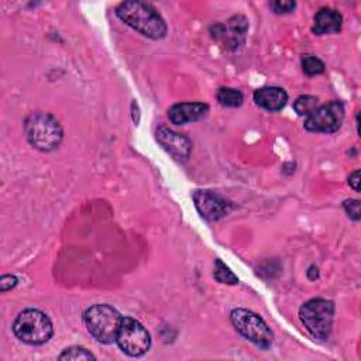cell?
Returning a JSON list of instances; mask_svg holds the SVG:
<instances>
[{
  "label": "cell",
  "mask_w": 361,
  "mask_h": 361,
  "mask_svg": "<svg viewBox=\"0 0 361 361\" xmlns=\"http://www.w3.org/2000/svg\"><path fill=\"white\" fill-rule=\"evenodd\" d=\"M116 16L140 34L151 39H161L166 35V24L161 14L148 3L130 0L116 7Z\"/></svg>",
  "instance_id": "obj_1"
},
{
  "label": "cell",
  "mask_w": 361,
  "mask_h": 361,
  "mask_svg": "<svg viewBox=\"0 0 361 361\" xmlns=\"http://www.w3.org/2000/svg\"><path fill=\"white\" fill-rule=\"evenodd\" d=\"M24 133L28 142L44 152L58 148L63 138L59 121L52 114L44 111H34L25 117Z\"/></svg>",
  "instance_id": "obj_2"
},
{
  "label": "cell",
  "mask_w": 361,
  "mask_h": 361,
  "mask_svg": "<svg viewBox=\"0 0 361 361\" xmlns=\"http://www.w3.org/2000/svg\"><path fill=\"white\" fill-rule=\"evenodd\" d=\"M121 319V314L106 303L93 305L83 312V323L87 333L103 344L116 341Z\"/></svg>",
  "instance_id": "obj_3"
},
{
  "label": "cell",
  "mask_w": 361,
  "mask_h": 361,
  "mask_svg": "<svg viewBox=\"0 0 361 361\" xmlns=\"http://www.w3.org/2000/svg\"><path fill=\"white\" fill-rule=\"evenodd\" d=\"M13 331L18 340L30 345L47 343L54 333L51 319L38 309H25L13 323Z\"/></svg>",
  "instance_id": "obj_4"
},
{
  "label": "cell",
  "mask_w": 361,
  "mask_h": 361,
  "mask_svg": "<svg viewBox=\"0 0 361 361\" xmlns=\"http://www.w3.org/2000/svg\"><path fill=\"white\" fill-rule=\"evenodd\" d=\"M334 303L323 298H313L299 309V319L306 330L317 340H326L333 327Z\"/></svg>",
  "instance_id": "obj_5"
},
{
  "label": "cell",
  "mask_w": 361,
  "mask_h": 361,
  "mask_svg": "<svg viewBox=\"0 0 361 361\" xmlns=\"http://www.w3.org/2000/svg\"><path fill=\"white\" fill-rule=\"evenodd\" d=\"M230 320L234 326V329L248 341L254 343L259 348H269L274 341V334L268 324L264 322L261 316L257 313L237 307L233 309L230 313Z\"/></svg>",
  "instance_id": "obj_6"
},
{
  "label": "cell",
  "mask_w": 361,
  "mask_h": 361,
  "mask_svg": "<svg viewBox=\"0 0 361 361\" xmlns=\"http://www.w3.org/2000/svg\"><path fill=\"white\" fill-rule=\"evenodd\" d=\"M116 343L127 355L140 357L148 351L151 345V336L138 320L133 317H123Z\"/></svg>",
  "instance_id": "obj_7"
},
{
  "label": "cell",
  "mask_w": 361,
  "mask_h": 361,
  "mask_svg": "<svg viewBox=\"0 0 361 361\" xmlns=\"http://www.w3.org/2000/svg\"><path fill=\"white\" fill-rule=\"evenodd\" d=\"M344 121V106L338 100H331L319 106L305 118V128L310 133H336Z\"/></svg>",
  "instance_id": "obj_8"
},
{
  "label": "cell",
  "mask_w": 361,
  "mask_h": 361,
  "mask_svg": "<svg viewBox=\"0 0 361 361\" xmlns=\"http://www.w3.org/2000/svg\"><path fill=\"white\" fill-rule=\"evenodd\" d=\"M248 30V21L244 16L237 14L228 18L226 23H217L210 27V34L214 39L220 41L226 49L237 51L245 42V32Z\"/></svg>",
  "instance_id": "obj_9"
},
{
  "label": "cell",
  "mask_w": 361,
  "mask_h": 361,
  "mask_svg": "<svg viewBox=\"0 0 361 361\" xmlns=\"http://www.w3.org/2000/svg\"><path fill=\"white\" fill-rule=\"evenodd\" d=\"M192 197L200 216L209 221L220 220L221 217L227 216L233 207L231 202L213 190L197 189L193 192Z\"/></svg>",
  "instance_id": "obj_10"
},
{
  "label": "cell",
  "mask_w": 361,
  "mask_h": 361,
  "mask_svg": "<svg viewBox=\"0 0 361 361\" xmlns=\"http://www.w3.org/2000/svg\"><path fill=\"white\" fill-rule=\"evenodd\" d=\"M157 140L173 158L179 161H186L189 158L192 144L183 134H179L168 127H159L157 130Z\"/></svg>",
  "instance_id": "obj_11"
},
{
  "label": "cell",
  "mask_w": 361,
  "mask_h": 361,
  "mask_svg": "<svg viewBox=\"0 0 361 361\" xmlns=\"http://www.w3.org/2000/svg\"><path fill=\"white\" fill-rule=\"evenodd\" d=\"M209 106L202 102H185L176 103L169 107L168 117L172 124L183 126L186 123L202 120L207 116Z\"/></svg>",
  "instance_id": "obj_12"
},
{
  "label": "cell",
  "mask_w": 361,
  "mask_h": 361,
  "mask_svg": "<svg viewBox=\"0 0 361 361\" xmlns=\"http://www.w3.org/2000/svg\"><path fill=\"white\" fill-rule=\"evenodd\" d=\"M254 102L257 106L268 111H279L288 102V94L282 87L265 86L254 92Z\"/></svg>",
  "instance_id": "obj_13"
},
{
  "label": "cell",
  "mask_w": 361,
  "mask_h": 361,
  "mask_svg": "<svg viewBox=\"0 0 361 361\" xmlns=\"http://www.w3.org/2000/svg\"><path fill=\"white\" fill-rule=\"evenodd\" d=\"M343 17L341 14L330 7H322L313 18L312 31L316 35H326V34H336L341 31Z\"/></svg>",
  "instance_id": "obj_14"
},
{
  "label": "cell",
  "mask_w": 361,
  "mask_h": 361,
  "mask_svg": "<svg viewBox=\"0 0 361 361\" xmlns=\"http://www.w3.org/2000/svg\"><path fill=\"white\" fill-rule=\"evenodd\" d=\"M217 102L224 107H238L243 104L244 96L234 87H220L217 90Z\"/></svg>",
  "instance_id": "obj_15"
},
{
  "label": "cell",
  "mask_w": 361,
  "mask_h": 361,
  "mask_svg": "<svg viewBox=\"0 0 361 361\" xmlns=\"http://www.w3.org/2000/svg\"><path fill=\"white\" fill-rule=\"evenodd\" d=\"M319 106H320L319 99L316 96H310V94H302L293 103L295 111L299 116H305V117L312 114Z\"/></svg>",
  "instance_id": "obj_16"
},
{
  "label": "cell",
  "mask_w": 361,
  "mask_h": 361,
  "mask_svg": "<svg viewBox=\"0 0 361 361\" xmlns=\"http://www.w3.org/2000/svg\"><path fill=\"white\" fill-rule=\"evenodd\" d=\"M213 275H214L216 281L220 282V283H226V285H235V283H238V278L219 258L214 261V274Z\"/></svg>",
  "instance_id": "obj_17"
},
{
  "label": "cell",
  "mask_w": 361,
  "mask_h": 361,
  "mask_svg": "<svg viewBox=\"0 0 361 361\" xmlns=\"http://www.w3.org/2000/svg\"><path fill=\"white\" fill-rule=\"evenodd\" d=\"M302 69L307 76H314L324 72V63L317 56L307 54L302 56Z\"/></svg>",
  "instance_id": "obj_18"
},
{
  "label": "cell",
  "mask_w": 361,
  "mask_h": 361,
  "mask_svg": "<svg viewBox=\"0 0 361 361\" xmlns=\"http://www.w3.org/2000/svg\"><path fill=\"white\" fill-rule=\"evenodd\" d=\"M58 358L59 360H94L96 357L85 347L75 345L63 350V353H61Z\"/></svg>",
  "instance_id": "obj_19"
},
{
  "label": "cell",
  "mask_w": 361,
  "mask_h": 361,
  "mask_svg": "<svg viewBox=\"0 0 361 361\" xmlns=\"http://www.w3.org/2000/svg\"><path fill=\"white\" fill-rule=\"evenodd\" d=\"M343 207L345 210V213L348 214V217H351L353 220L358 221L360 220V200L357 199H345L343 202Z\"/></svg>",
  "instance_id": "obj_20"
},
{
  "label": "cell",
  "mask_w": 361,
  "mask_h": 361,
  "mask_svg": "<svg viewBox=\"0 0 361 361\" xmlns=\"http://www.w3.org/2000/svg\"><path fill=\"white\" fill-rule=\"evenodd\" d=\"M296 7L295 1H289V0H278V1H272L271 3V8L274 10V13L276 14H288L290 11H293Z\"/></svg>",
  "instance_id": "obj_21"
},
{
  "label": "cell",
  "mask_w": 361,
  "mask_h": 361,
  "mask_svg": "<svg viewBox=\"0 0 361 361\" xmlns=\"http://www.w3.org/2000/svg\"><path fill=\"white\" fill-rule=\"evenodd\" d=\"M17 282H18V279L14 275H10V274L1 275L0 276V290L4 293L7 290L13 289L17 285Z\"/></svg>",
  "instance_id": "obj_22"
},
{
  "label": "cell",
  "mask_w": 361,
  "mask_h": 361,
  "mask_svg": "<svg viewBox=\"0 0 361 361\" xmlns=\"http://www.w3.org/2000/svg\"><path fill=\"white\" fill-rule=\"evenodd\" d=\"M348 185L355 190L360 192V171H354L353 173H350L348 176Z\"/></svg>",
  "instance_id": "obj_23"
},
{
  "label": "cell",
  "mask_w": 361,
  "mask_h": 361,
  "mask_svg": "<svg viewBox=\"0 0 361 361\" xmlns=\"http://www.w3.org/2000/svg\"><path fill=\"white\" fill-rule=\"evenodd\" d=\"M307 276H309V279H316L319 276V269L314 265H312L307 271Z\"/></svg>",
  "instance_id": "obj_24"
}]
</instances>
